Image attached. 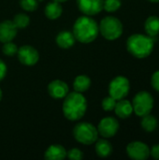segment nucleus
I'll list each match as a JSON object with an SVG mask.
<instances>
[{"instance_id":"1","label":"nucleus","mask_w":159,"mask_h":160,"mask_svg":"<svg viewBox=\"0 0 159 160\" xmlns=\"http://www.w3.org/2000/svg\"><path fill=\"white\" fill-rule=\"evenodd\" d=\"M87 110L85 97L79 92L68 93L63 102V113L70 121H77L83 117Z\"/></svg>"},{"instance_id":"2","label":"nucleus","mask_w":159,"mask_h":160,"mask_svg":"<svg viewBox=\"0 0 159 160\" xmlns=\"http://www.w3.org/2000/svg\"><path fill=\"white\" fill-rule=\"evenodd\" d=\"M73 35L81 43L93 42L98 36L99 28L97 22L91 17L85 15L78 18L73 25Z\"/></svg>"},{"instance_id":"3","label":"nucleus","mask_w":159,"mask_h":160,"mask_svg":"<svg viewBox=\"0 0 159 160\" xmlns=\"http://www.w3.org/2000/svg\"><path fill=\"white\" fill-rule=\"evenodd\" d=\"M154 38L148 35L134 34L127 40V49L128 52L139 59L148 57L154 50Z\"/></svg>"},{"instance_id":"4","label":"nucleus","mask_w":159,"mask_h":160,"mask_svg":"<svg viewBox=\"0 0 159 160\" xmlns=\"http://www.w3.org/2000/svg\"><path fill=\"white\" fill-rule=\"evenodd\" d=\"M73 136L75 140L82 144L91 145L98 139L97 128L88 122L78 123L73 128Z\"/></svg>"},{"instance_id":"5","label":"nucleus","mask_w":159,"mask_h":160,"mask_svg":"<svg viewBox=\"0 0 159 160\" xmlns=\"http://www.w3.org/2000/svg\"><path fill=\"white\" fill-rule=\"evenodd\" d=\"M99 33L108 40H115L123 34V24L119 19L113 16L103 18L98 25Z\"/></svg>"},{"instance_id":"6","label":"nucleus","mask_w":159,"mask_h":160,"mask_svg":"<svg viewBox=\"0 0 159 160\" xmlns=\"http://www.w3.org/2000/svg\"><path fill=\"white\" fill-rule=\"evenodd\" d=\"M133 112L139 117L149 114L154 107L153 96L146 91H141L137 93L132 100Z\"/></svg>"},{"instance_id":"7","label":"nucleus","mask_w":159,"mask_h":160,"mask_svg":"<svg viewBox=\"0 0 159 160\" xmlns=\"http://www.w3.org/2000/svg\"><path fill=\"white\" fill-rule=\"evenodd\" d=\"M130 89V83L127 78L125 76H117L115 77L109 85V94L116 100H120L125 98Z\"/></svg>"},{"instance_id":"8","label":"nucleus","mask_w":159,"mask_h":160,"mask_svg":"<svg viewBox=\"0 0 159 160\" xmlns=\"http://www.w3.org/2000/svg\"><path fill=\"white\" fill-rule=\"evenodd\" d=\"M127 154L131 159L145 160L150 157V148L142 142H132L127 146Z\"/></svg>"},{"instance_id":"9","label":"nucleus","mask_w":159,"mask_h":160,"mask_svg":"<svg viewBox=\"0 0 159 160\" xmlns=\"http://www.w3.org/2000/svg\"><path fill=\"white\" fill-rule=\"evenodd\" d=\"M17 56L19 61L24 66H34L37 63L39 59L38 52L30 45H24L18 49Z\"/></svg>"},{"instance_id":"10","label":"nucleus","mask_w":159,"mask_h":160,"mask_svg":"<svg viewBox=\"0 0 159 160\" xmlns=\"http://www.w3.org/2000/svg\"><path fill=\"white\" fill-rule=\"evenodd\" d=\"M118 129L119 123L114 117H105L99 122L97 126L98 134L105 139L115 136V134L118 132Z\"/></svg>"},{"instance_id":"11","label":"nucleus","mask_w":159,"mask_h":160,"mask_svg":"<svg viewBox=\"0 0 159 160\" xmlns=\"http://www.w3.org/2000/svg\"><path fill=\"white\" fill-rule=\"evenodd\" d=\"M103 2L104 0H77V6L83 14L93 16L103 9Z\"/></svg>"},{"instance_id":"12","label":"nucleus","mask_w":159,"mask_h":160,"mask_svg":"<svg viewBox=\"0 0 159 160\" xmlns=\"http://www.w3.org/2000/svg\"><path fill=\"white\" fill-rule=\"evenodd\" d=\"M68 91H69L68 85L61 80H54L51 82L48 85L49 95L55 99L64 98L69 93Z\"/></svg>"},{"instance_id":"13","label":"nucleus","mask_w":159,"mask_h":160,"mask_svg":"<svg viewBox=\"0 0 159 160\" xmlns=\"http://www.w3.org/2000/svg\"><path fill=\"white\" fill-rule=\"evenodd\" d=\"M17 35V27L12 21H3L0 22V42L6 43L11 41Z\"/></svg>"},{"instance_id":"14","label":"nucleus","mask_w":159,"mask_h":160,"mask_svg":"<svg viewBox=\"0 0 159 160\" xmlns=\"http://www.w3.org/2000/svg\"><path fill=\"white\" fill-rule=\"evenodd\" d=\"M113 111L115 112V113L118 117H120L122 119H126V118H128L132 114L133 106L129 100L123 98L116 102V105H115V108Z\"/></svg>"},{"instance_id":"15","label":"nucleus","mask_w":159,"mask_h":160,"mask_svg":"<svg viewBox=\"0 0 159 160\" xmlns=\"http://www.w3.org/2000/svg\"><path fill=\"white\" fill-rule=\"evenodd\" d=\"M67 158V151L65 147L60 144L51 145L45 152L44 158L47 160H63Z\"/></svg>"},{"instance_id":"16","label":"nucleus","mask_w":159,"mask_h":160,"mask_svg":"<svg viewBox=\"0 0 159 160\" xmlns=\"http://www.w3.org/2000/svg\"><path fill=\"white\" fill-rule=\"evenodd\" d=\"M76 41V38L73 33L69 31H62L58 33L56 37V43L62 49H69L71 48Z\"/></svg>"},{"instance_id":"17","label":"nucleus","mask_w":159,"mask_h":160,"mask_svg":"<svg viewBox=\"0 0 159 160\" xmlns=\"http://www.w3.org/2000/svg\"><path fill=\"white\" fill-rule=\"evenodd\" d=\"M96 153L100 158H108L112 153V143L106 139H97L96 141Z\"/></svg>"},{"instance_id":"18","label":"nucleus","mask_w":159,"mask_h":160,"mask_svg":"<svg viewBox=\"0 0 159 160\" xmlns=\"http://www.w3.org/2000/svg\"><path fill=\"white\" fill-rule=\"evenodd\" d=\"M63 12V8L59 2L52 1L48 3L45 7L44 13L46 17L50 20H56L58 19Z\"/></svg>"},{"instance_id":"19","label":"nucleus","mask_w":159,"mask_h":160,"mask_svg":"<svg viewBox=\"0 0 159 160\" xmlns=\"http://www.w3.org/2000/svg\"><path fill=\"white\" fill-rule=\"evenodd\" d=\"M144 30L146 34L152 38L159 34V18L157 16H150L144 22Z\"/></svg>"},{"instance_id":"20","label":"nucleus","mask_w":159,"mask_h":160,"mask_svg":"<svg viewBox=\"0 0 159 160\" xmlns=\"http://www.w3.org/2000/svg\"><path fill=\"white\" fill-rule=\"evenodd\" d=\"M91 85V80L86 75H79L73 82V88L76 92L83 93L89 89Z\"/></svg>"},{"instance_id":"21","label":"nucleus","mask_w":159,"mask_h":160,"mask_svg":"<svg viewBox=\"0 0 159 160\" xmlns=\"http://www.w3.org/2000/svg\"><path fill=\"white\" fill-rule=\"evenodd\" d=\"M142 128H143L144 131L146 132H153L157 129V125H158V122H157V119L151 115L150 113L147 114V115H144L142 117Z\"/></svg>"},{"instance_id":"22","label":"nucleus","mask_w":159,"mask_h":160,"mask_svg":"<svg viewBox=\"0 0 159 160\" xmlns=\"http://www.w3.org/2000/svg\"><path fill=\"white\" fill-rule=\"evenodd\" d=\"M12 22L14 23V25L17 27V29H22L28 26L29 22H30V19L28 17V15L24 14V13H18L14 16Z\"/></svg>"},{"instance_id":"23","label":"nucleus","mask_w":159,"mask_h":160,"mask_svg":"<svg viewBox=\"0 0 159 160\" xmlns=\"http://www.w3.org/2000/svg\"><path fill=\"white\" fill-rule=\"evenodd\" d=\"M121 0H104L103 8L108 12H115L121 8Z\"/></svg>"},{"instance_id":"24","label":"nucleus","mask_w":159,"mask_h":160,"mask_svg":"<svg viewBox=\"0 0 159 160\" xmlns=\"http://www.w3.org/2000/svg\"><path fill=\"white\" fill-rule=\"evenodd\" d=\"M2 52L5 55L7 56H14L15 54H17V52H18V47L15 43L11 42V41H8V42H6L4 43L3 47H2Z\"/></svg>"},{"instance_id":"25","label":"nucleus","mask_w":159,"mask_h":160,"mask_svg":"<svg viewBox=\"0 0 159 160\" xmlns=\"http://www.w3.org/2000/svg\"><path fill=\"white\" fill-rule=\"evenodd\" d=\"M116 102L117 100L114 99L112 97L109 96V97H106L105 98H103L102 100V109L105 111V112H112L114 110L115 108V105H116Z\"/></svg>"},{"instance_id":"26","label":"nucleus","mask_w":159,"mask_h":160,"mask_svg":"<svg viewBox=\"0 0 159 160\" xmlns=\"http://www.w3.org/2000/svg\"><path fill=\"white\" fill-rule=\"evenodd\" d=\"M20 6L26 11H35L37 8V0H20Z\"/></svg>"},{"instance_id":"27","label":"nucleus","mask_w":159,"mask_h":160,"mask_svg":"<svg viewBox=\"0 0 159 160\" xmlns=\"http://www.w3.org/2000/svg\"><path fill=\"white\" fill-rule=\"evenodd\" d=\"M67 158L72 160H81L83 158V153L78 148H73L67 152Z\"/></svg>"},{"instance_id":"28","label":"nucleus","mask_w":159,"mask_h":160,"mask_svg":"<svg viewBox=\"0 0 159 160\" xmlns=\"http://www.w3.org/2000/svg\"><path fill=\"white\" fill-rule=\"evenodd\" d=\"M151 84H152V87L159 93V70L156 71L153 75H152V78H151Z\"/></svg>"},{"instance_id":"29","label":"nucleus","mask_w":159,"mask_h":160,"mask_svg":"<svg viewBox=\"0 0 159 160\" xmlns=\"http://www.w3.org/2000/svg\"><path fill=\"white\" fill-rule=\"evenodd\" d=\"M150 156L155 159H159V144H155L152 146L150 149Z\"/></svg>"},{"instance_id":"30","label":"nucleus","mask_w":159,"mask_h":160,"mask_svg":"<svg viewBox=\"0 0 159 160\" xmlns=\"http://www.w3.org/2000/svg\"><path fill=\"white\" fill-rule=\"evenodd\" d=\"M7 74V66L4 63V61H2L0 59V81H2Z\"/></svg>"},{"instance_id":"31","label":"nucleus","mask_w":159,"mask_h":160,"mask_svg":"<svg viewBox=\"0 0 159 160\" xmlns=\"http://www.w3.org/2000/svg\"><path fill=\"white\" fill-rule=\"evenodd\" d=\"M52 1H56V2L62 3V2H66V1H67V0H52Z\"/></svg>"},{"instance_id":"32","label":"nucleus","mask_w":159,"mask_h":160,"mask_svg":"<svg viewBox=\"0 0 159 160\" xmlns=\"http://www.w3.org/2000/svg\"><path fill=\"white\" fill-rule=\"evenodd\" d=\"M150 2H152V3H158L159 0H149Z\"/></svg>"},{"instance_id":"33","label":"nucleus","mask_w":159,"mask_h":160,"mask_svg":"<svg viewBox=\"0 0 159 160\" xmlns=\"http://www.w3.org/2000/svg\"><path fill=\"white\" fill-rule=\"evenodd\" d=\"M1 99H2V90L0 88V101H1Z\"/></svg>"},{"instance_id":"34","label":"nucleus","mask_w":159,"mask_h":160,"mask_svg":"<svg viewBox=\"0 0 159 160\" xmlns=\"http://www.w3.org/2000/svg\"><path fill=\"white\" fill-rule=\"evenodd\" d=\"M39 1H42V0H38V2H39Z\"/></svg>"}]
</instances>
